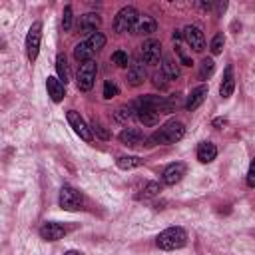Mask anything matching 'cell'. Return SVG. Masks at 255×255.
<instances>
[{"instance_id": "6da1fadb", "label": "cell", "mask_w": 255, "mask_h": 255, "mask_svg": "<svg viewBox=\"0 0 255 255\" xmlns=\"http://www.w3.org/2000/svg\"><path fill=\"white\" fill-rule=\"evenodd\" d=\"M183 135H185V126L177 120H171L147 137V145H169V143L179 141Z\"/></svg>"}, {"instance_id": "7a4b0ae2", "label": "cell", "mask_w": 255, "mask_h": 255, "mask_svg": "<svg viewBox=\"0 0 255 255\" xmlns=\"http://www.w3.org/2000/svg\"><path fill=\"white\" fill-rule=\"evenodd\" d=\"M157 247L163 249V251H173V249H181L185 243H187V233L185 229L181 227H167L163 229L157 239H155Z\"/></svg>"}, {"instance_id": "3957f363", "label": "cell", "mask_w": 255, "mask_h": 255, "mask_svg": "<svg viewBox=\"0 0 255 255\" xmlns=\"http://www.w3.org/2000/svg\"><path fill=\"white\" fill-rule=\"evenodd\" d=\"M137 18H139V14H137V10H135L133 6H124V8L116 14V18H114V30H116L118 34L131 32L133 26H135V22H137Z\"/></svg>"}, {"instance_id": "277c9868", "label": "cell", "mask_w": 255, "mask_h": 255, "mask_svg": "<svg viewBox=\"0 0 255 255\" xmlns=\"http://www.w3.org/2000/svg\"><path fill=\"white\" fill-rule=\"evenodd\" d=\"M82 205H84V195L76 187L64 185L60 189V207L62 209H66V211H78V209H82Z\"/></svg>"}, {"instance_id": "5b68a950", "label": "cell", "mask_w": 255, "mask_h": 255, "mask_svg": "<svg viewBox=\"0 0 255 255\" xmlns=\"http://www.w3.org/2000/svg\"><path fill=\"white\" fill-rule=\"evenodd\" d=\"M40 40H42V24L34 22L26 34V56L30 62H34L38 58L40 52Z\"/></svg>"}, {"instance_id": "8992f818", "label": "cell", "mask_w": 255, "mask_h": 255, "mask_svg": "<svg viewBox=\"0 0 255 255\" xmlns=\"http://www.w3.org/2000/svg\"><path fill=\"white\" fill-rule=\"evenodd\" d=\"M96 72H98V66H96L94 60L84 62V64L80 66V70H78V80H76L78 90H82V92L92 90V86H94V82H96Z\"/></svg>"}, {"instance_id": "52a82bcc", "label": "cell", "mask_w": 255, "mask_h": 255, "mask_svg": "<svg viewBox=\"0 0 255 255\" xmlns=\"http://www.w3.org/2000/svg\"><path fill=\"white\" fill-rule=\"evenodd\" d=\"M181 32H183V40H185V44H187L191 50H195V52H203V48H205V36H203V32H201L197 26L189 24V26H185Z\"/></svg>"}, {"instance_id": "ba28073f", "label": "cell", "mask_w": 255, "mask_h": 255, "mask_svg": "<svg viewBox=\"0 0 255 255\" xmlns=\"http://www.w3.org/2000/svg\"><path fill=\"white\" fill-rule=\"evenodd\" d=\"M68 233V227L58 223V221H46L42 227H40V237L46 239V241H58L62 239L64 235Z\"/></svg>"}, {"instance_id": "9c48e42d", "label": "cell", "mask_w": 255, "mask_h": 255, "mask_svg": "<svg viewBox=\"0 0 255 255\" xmlns=\"http://www.w3.org/2000/svg\"><path fill=\"white\" fill-rule=\"evenodd\" d=\"M141 58L145 64H159V58H161V44L157 40H145L141 44Z\"/></svg>"}, {"instance_id": "30bf717a", "label": "cell", "mask_w": 255, "mask_h": 255, "mask_svg": "<svg viewBox=\"0 0 255 255\" xmlns=\"http://www.w3.org/2000/svg\"><path fill=\"white\" fill-rule=\"evenodd\" d=\"M68 122H70V126L74 128V131H76L84 141H92V128H88V124L84 122V118H82L78 112L70 110V112H68Z\"/></svg>"}, {"instance_id": "8fae6325", "label": "cell", "mask_w": 255, "mask_h": 255, "mask_svg": "<svg viewBox=\"0 0 255 255\" xmlns=\"http://www.w3.org/2000/svg\"><path fill=\"white\" fill-rule=\"evenodd\" d=\"M185 171H187L185 163H181V161H173V163H169V165L163 169L161 179H163V183H167V185H175V183H179V181L183 179Z\"/></svg>"}, {"instance_id": "7c38bea8", "label": "cell", "mask_w": 255, "mask_h": 255, "mask_svg": "<svg viewBox=\"0 0 255 255\" xmlns=\"http://www.w3.org/2000/svg\"><path fill=\"white\" fill-rule=\"evenodd\" d=\"M143 80H145V66L141 58H135L128 68V84L135 88V86H141Z\"/></svg>"}, {"instance_id": "4fadbf2b", "label": "cell", "mask_w": 255, "mask_h": 255, "mask_svg": "<svg viewBox=\"0 0 255 255\" xmlns=\"http://www.w3.org/2000/svg\"><path fill=\"white\" fill-rule=\"evenodd\" d=\"M233 90H235V74H233V66L229 64V66L225 68L223 80H221V84H219V96L227 100V98H231Z\"/></svg>"}, {"instance_id": "5bb4252c", "label": "cell", "mask_w": 255, "mask_h": 255, "mask_svg": "<svg viewBox=\"0 0 255 255\" xmlns=\"http://www.w3.org/2000/svg\"><path fill=\"white\" fill-rule=\"evenodd\" d=\"M100 24H102V18L98 16V14H94V12H88V14H84V16H80V22H78V26H80V30L84 32V34H96V30L100 28Z\"/></svg>"}, {"instance_id": "9a60e30c", "label": "cell", "mask_w": 255, "mask_h": 255, "mask_svg": "<svg viewBox=\"0 0 255 255\" xmlns=\"http://www.w3.org/2000/svg\"><path fill=\"white\" fill-rule=\"evenodd\" d=\"M46 90H48V96L54 100V102H62L64 96H66V84L54 76H50L46 80Z\"/></svg>"}, {"instance_id": "2e32d148", "label": "cell", "mask_w": 255, "mask_h": 255, "mask_svg": "<svg viewBox=\"0 0 255 255\" xmlns=\"http://www.w3.org/2000/svg\"><path fill=\"white\" fill-rule=\"evenodd\" d=\"M157 30V22L151 18V16H139L137 18V22H135V26H133V34H137V36H147V34H153Z\"/></svg>"}, {"instance_id": "e0dca14e", "label": "cell", "mask_w": 255, "mask_h": 255, "mask_svg": "<svg viewBox=\"0 0 255 255\" xmlns=\"http://www.w3.org/2000/svg\"><path fill=\"white\" fill-rule=\"evenodd\" d=\"M120 141L126 143V145H129V147H135V145H143L145 137H143V133L137 128H126L120 133Z\"/></svg>"}, {"instance_id": "ac0fdd59", "label": "cell", "mask_w": 255, "mask_h": 255, "mask_svg": "<svg viewBox=\"0 0 255 255\" xmlns=\"http://www.w3.org/2000/svg\"><path fill=\"white\" fill-rule=\"evenodd\" d=\"M205 96H207V86H197V88H193L191 90V94L187 96V102H185V108L189 110V112H193V110H197L201 104H203V100H205Z\"/></svg>"}, {"instance_id": "d6986e66", "label": "cell", "mask_w": 255, "mask_h": 255, "mask_svg": "<svg viewBox=\"0 0 255 255\" xmlns=\"http://www.w3.org/2000/svg\"><path fill=\"white\" fill-rule=\"evenodd\" d=\"M135 118H137L143 126H147V128L159 124V114H157L155 110H151V108H139V106H135Z\"/></svg>"}, {"instance_id": "ffe728a7", "label": "cell", "mask_w": 255, "mask_h": 255, "mask_svg": "<svg viewBox=\"0 0 255 255\" xmlns=\"http://www.w3.org/2000/svg\"><path fill=\"white\" fill-rule=\"evenodd\" d=\"M215 155H217V147H215V143H211V141H201V143L197 145V159H199L201 163H209V161H213Z\"/></svg>"}, {"instance_id": "44dd1931", "label": "cell", "mask_w": 255, "mask_h": 255, "mask_svg": "<svg viewBox=\"0 0 255 255\" xmlns=\"http://www.w3.org/2000/svg\"><path fill=\"white\" fill-rule=\"evenodd\" d=\"M173 42H175V52H177V56L181 58V62H183L185 66H191L193 62H191V58L187 56L185 46H183V32L175 30V32H173Z\"/></svg>"}, {"instance_id": "7402d4cb", "label": "cell", "mask_w": 255, "mask_h": 255, "mask_svg": "<svg viewBox=\"0 0 255 255\" xmlns=\"http://www.w3.org/2000/svg\"><path fill=\"white\" fill-rule=\"evenodd\" d=\"M161 72H163L165 78H169V80H177V78H179V66H177V62H175L171 56H165V58H163V62H161Z\"/></svg>"}, {"instance_id": "603a6c76", "label": "cell", "mask_w": 255, "mask_h": 255, "mask_svg": "<svg viewBox=\"0 0 255 255\" xmlns=\"http://www.w3.org/2000/svg\"><path fill=\"white\" fill-rule=\"evenodd\" d=\"M92 56H94V50L88 46V42H80V44L74 48V58H76L80 64L90 62V60H92Z\"/></svg>"}, {"instance_id": "cb8c5ba5", "label": "cell", "mask_w": 255, "mask_h": 255, "mask_svg": "<svg viewBox=\"0 0 255 255\" xmlns=\"http://www.w3.org/2000/svg\"><path fill=\"white\" fill-rule=\"evenodd\" d=\"M139 165H143V159L137 155H120L118 157V167H122V169H133Z\"/></svg>"}, {"instance_id": "d4e9b609", "label": "cell", "mask_w": 255, "mask_h": 255, "mask_svg": "<svg viewBox=\"0 0 255 255\" xmlns=\"http://www.w3.org/2000/svg\"><path fill=\"white\" fill-rule=\"evenodd\" d=\"M56 72H58L60 80H64V84L70 80V68H68V60L64 54H58V58H56Z\"/></svg>"}, {"instance_id": "484cf974", "label": "cell", "mask_w": 255, "mask_h": 255, "mask_svg": "<svg viewBox=\"0 0 255 255\" xmlns=\"http://www.w3.org/2000/svg\"><path fill=\"white\" fill-rule=\"evenodd\" d=\"M116 120L118 122H129V120H133L135 118V106L133 104H128V106H122V108H118L116 110Z\"/></svg>"}, {"instance_id": "4316f807", "label": "cell", "mask_w": 255, "mask_h": 255, "mask_svg": "<svg viewBox=\"0 0 255 255\" xmlns=\"http://www.w3.org/2000/svg\"><path fill=\"white\" fill-rule=\"evenodd\" d=\"M86 42H88V46H90V48L94 50V54H96V52H100V50L106 46V36H104L102 32H96V34H92Z\"/></svg>"}, {"instance_id": "83f0119b", "label": "cell", "mask_w": 255, "mask_h": 255, "mask_svg": "<svg viewBox=\"0 0 255 255\" xmlns=\"http://www.w3.org/2000/svg\"><path fill=\"white\" fill-rule=\"evenodd\" d=\"M213 70H215V62L211 58H203L201 64H199V78L201 80H207L213 74Z\"/></svg>"}, {"instance_id": "f1b7e54d", "label": "cell", "mask_w": 255, "mask_h": 255, "mask_svg": "<svg viewBox=\"0 0 255 255\" xmlns=\"http://www.w3.org/2000/svg\"><path fill=\"white\" fill-rule=\"evenodd\" d=\"M159 191H161L159 183H157V181H149V183H145V187L141 189L139 197H141V199H149V197H155Z\"/></svg>"}, {"instance_id": "f546056e", "label": "cell", "mask_w": 255, "mask_h": 255, "mask_svg": "<svg viewBox=\"0 0 255 255\" xmlns=\"http://www.w3.org/2000/svg\"><path fill=\"white\" fill-rule=\"evenodd\" d=\"M112 62H114L118 68H129V58H128V54H126L124 50H116V52L112 54Z\"/></svg>"}, {"instance_id": "4dcf8cb0", "label": "cell", "mask_w": 255, "mask_h": 255, "mask_svg": "<svg viewBox=\"0 0 255 255\" xmlns=\"http://www.w3.org/2000/svg\"><path fill=\"white\" fill-rule=\"evenodd\" d=\"M223 44H225V36H223V32H217L215 36H213V40H211V54H221L223 52Z\"/></svg>"}, {"instance_id": "1f68e13d", "label": "cell", "mask_w": 255, "mask_h": 255, "mask_svg": "<svg viewBox=\"0 0 255 255\" xmlns=\"http://www.w3.org/2000/svg\"><path fill=\"white\" fill-rule=\"evenodd\" d=\"M92 133H96L100 139H110V137H112V133H110V131H108V129H106V128H104L96 118L92 120Z\"/></svg>"}, {"instance_id": "d6a6232c", "label": "cell", "mask_w": 255, "mask_h": 255, "mask_svg": "<svg viewBox=\"0 0 255 255\" xmlns=\"http://www.w3.org/2000/svg\"><path fill=\"white\" fill-rule=\"evenodd\" d=\"M118 94H120L118 84H116L114 80H106V84H104V98H106V100H112V98L118 96Z\"/></svg>"}, {"instance_id": "836d02e7", "label": "cell", "mask_w": 255, "mask_h": 255, "mask_svg": "<svg viewBox=\"0 0 255 255\" xmlns=\"http://www.w3.org/2000/svg\"><path fill=\"white\" fill-rule=\"evenodd\" d=\"M72 6H66L64 8V18H62V26H64V30L66 32H70L72 30Z\"/></svg>"}, {"instance_id": "e575fe53", "label": "cell", "mask_w": 255, "mask_h": 255, "mask_svg": "<svg viewBox=\"0 0 255 255\" xmlns=\"http://www.w3.org/2000/svg\"><path fill=\"white\" fill-rule=\"evenodd\" d=\"M153 86H155V88H165V86H167L163 72H155V74H153Z\"/></svg>"}, {"instance_id": "d590c367", "label": "cell", "mask_w": 255, "mask_h": 255, "mask_svg": "<svg viewBox=\"0 0 255 255\" xmlns=\"http://www.w3.org/2000/svg\"><path fill=\"white\" fill-rule=\"evenodd\" d=\"M247 185L249 187H255V157L249 165V171H247Z\"/></svg>"}, {"instance_id": "8d00e7d4", "label": "cell", "mask_w": 255, "mask_h": 255, "mask_svg": "<svg viewBox=\"0 0 255 255\" xmlns=\"http://www.w3.org/2000/svg\"><path fill=\"white\" fill-rule=\"evenodd\" d=\"M225 124H227V122H225V120H223V118H217V120H213V126H215V128H217V129H219V128H221V126H225Z\"/></svg>"}, {"instance_id": "74e56055", "label": "cell", "mask_w": 255, "mask_h": 255, "mask_svg": "<svg viewBox=\"0 0 255 255\" xmlns=\"http://www.w3.org/2000/svg\"><path fill=\"white\" fill-rule=\"evenodd\" d=\"M64 255H84L82 251H76V249H70V251H66Z\"/></svg>"}]
</instances>
